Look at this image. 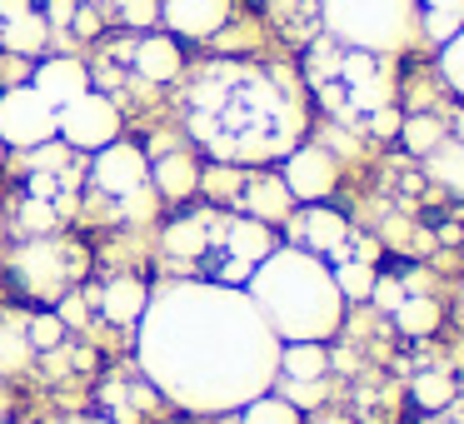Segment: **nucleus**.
I'll return each mask as SVG.
<instances>
[{"instance_id": "nucleus-42", "label": "nucleus", "mask_w": 464, "mask_h": 424, "mask_svg": "<svg viewBox=\"0 0 464 424\" xmlns=\"http://www.w3.org/2000/svg\"><path fill=\"white\" fill-rule=\"evenodd\" d=\"M31 11V0H0V21H11V15H25Z\"/></svg>"}, {"instance_id": "nucleus-50", "label": "nucleus", "mask_w": 464, "mask_h": 424, "mask_svg": "<svg viewBox=\"0 0 464 424\" xmlns=\"http://www.w3.org/2000/svg\"><path fill=\"white\" fill-rule=\"evenodd\" d=\"M459 424H464V419H459Z\"/></svg>"}, {"instance_id": "nucleus-38", "label": "nucleus", "mask_w": 464, "mask_h": 424, "mask_svg": "<svg viewBox=\"0 0 464 424\" xmlns=\"http://www.w3.org/2000/svg\"><path fill=\"white\" fill-rule=\"evenodd\" d=\"M25 225H31V230H51V225H55V210H51L45 200H31V205H25Z\"/></svg>"}, {"instance_id": "nucleus-21", "label": "nucleus", "mask_w": 464, "mask_h": 424, "mask_svg": "<svg viewBox=\"0 0 464 424\" xmlns=\"http://www.w3.org/2000/svg\"><path fill=\"white\" fill-rule=\"evenodd\" d=\"M390 314H394V324H400L410 340H424V334L440 330V304H434L430 294H404Z\"/></svg>"}, {"instance_id": "nucleus-19", "label": "nucleus", "mask_w": 464, "mask_h": 424, "mask_svg": "<svg viewBox=\"0 0 464 424\" xmlns=\"http://www.w3.org/2000/svg\"><path fill=\"white\" fill-rule=\"evenodd\" d=\"M210 215H185V220H175L170 230H165V250L170 255H180V260H195V255H205L210 250Z\"/></svg>"}, {"instance_id": "nucleus-25", "label": "nucleus", "mask_w": 464, "mask_h": 424, "mask_svg": "<svg viewBox=\"0 0 464 424\" xmlns=\"http://www.w3.org/2000/svg\"><path fill=\"white\" fill-rule=\"evenodd\" d=\"M414 404L420 410H450V400H454V380H450V370H424V374H414Z\"/></svg>"}, {"instance_id": "nucleus-15", "label": "nucleus", "mask_w": 464, "mask_h": 424, "mask_svg": "<svg viewBox=\"0 0 464 424\" xmlns=\"http://www.w3.org/2000/svg\"><path fill=\"white\" fill-rule=\"evenodd\" d=\"M180 45H175V35H145L140 45H135V71H140V81H175L180 75Z\"/></svg>"}, {"instance_id": "nucleus-24", "label": "nucleus", "mask_w": 464, "mask_h": 424, "mask_svg": "<svg viewBox=\"0 0 464 424\" xmlns=\"http://www.w3.org/2000/svg\"><path fill=\"white\" fill-rule=\"evenodd\" d=\"M31 340H25V320H0V374H15L31 364Z\"/></svg>"}, {"instance_id": "nucleus-8", "label": "nucleus", "mask_w": 464, "mask_h": 424, "mask_svg": "<svg viewBox=\"0 0 464 424\" xmlns=\"http://www.w3.org/2000/svg\"><path fill=\"white\" fill-rule=\"evenodd\" d=\"M95 185L105 195H130L140 185H150V160H145L140 145L111 140L105 150H95Z\"/></svg>"}, {"instance_id": "nucleus-18", "label": "nucleus", "mask_w": 464, "mask_h": 424, "mask_svg": "<svg viewBox=\"0 0 464 424\" xmlns=\"http://www.w3.org/2000/svg\"><path fill=\"white\" fill-rule=\"evenodd\" d=\"M275 370L285 374V380H324V370H330V354H324V344H285L280 360H275Z\"/></svg>"}, {"instance_id": "nucleus-26", "label": "nucleus", "mask_w": 464, "mask_h": 424, "mask_svg": "<svg viewBox=\"0 0 464 424\" xmlns=\"http://www.w3.org/2000/svg\"><path fill=\"white\" fill-rule=\"evenodd\" d=\"M330 275H334V290H340V300H370L374 270H370L364 260H340Z\"/></svg>"}, {"instance_id": "nucleus-5", "label": "nucleus", "mask_w": 464, "mask_h": 424, "mask_svg": "<svg viewBox=\"0 0 464 424\" xmlns=\"http://www.w3.org/2000/svg\"><path fill=\"white\" fill-rule=\"evenodd\" d=\"M55 135V105L35 85H11L0 91V145L11 150H35Z\"/></svg>"}, {"instance_id": "nucleus-40", "label": "nucleus", "mask_w": 464, "mask_h": 424, "mask_svg": "<svg viewBox=\"0 0 464 424\" xmlns=\"http://www.w3.org/2000/svg\"><path fill=\"white\" fill-rule=\"evenodd\" d=\"M71 25H75V35H95V31H101L95 11H75V15H71Z\"/></svg>"}, {"instance_id": "nucleus-35", "label": "nucleus", "mask_w": 464, "mask_h": 424, "mask_svg": "<svg viewBox=\"0 0 464 424\" xmlns=\"http://www.w3.org/2000/svg\"><path fill=\"white\" fill-rule=\"evenodd\" d=\"M400 120H404V115L394 111V105H374V111H370V135L390 140V135H400Z\"/></svg>"}, {"instance_id": "nucleus-46", "label": "nucleus", "mask_w": 464, "mask_h": 424, "mask_svg": "<svg viewBox=\"0 0 464 424\" xmlns=\"http://www.w3.org/2000/svg\"><path fill=\"white\" fill-rule=\"evenodd\" d=\"M0 155H5V145H0Z\"/></svg>"}, {"instance_id": "nucleus-2", "label": "nucleus", "mask_w": 464, "mask_h": 424, "mask_svg": "<svg viewBox=\"0 0 464 424\" xmlns=\"http://www.w3.org/2000/svg\"><path fill=\"white\" fill-rule=\"evenodd\" d=\"M250 304L285 344H320L340 324L344 300L334 290V275L310 250H275L250 270Z\"/></svg>"}, {"instance_id": "nucleus-33", "label": "nucleus", "mask_w": 464, "mask_h": 424, "mask_svg": "<svg viewBox=\"0 0 464 424\" xmlns=\"http://www.w3.org/2000/svg\"><path fill=\"white\" fill-rule=\"evenodd\" d=\"M121 205H125V220H150V210H155V190L150 185H140V190H130V195H121Z\"/></svg>"}, {"instance_id": "nucleus-17", "label": "nucleus", "mask_w": 464, "mask_h": 424, "mask_svg": "<svg viewBox=\"0 0 464 424\" xmlns=\"http://www.w3.org/2000/svg\"><path fill=\"white\" fill-rule=\"evenodd\" d=\"M240 200H245V210H250V220H260V225H275V220H285V215H290V190L280 185V175L250 180Z\"/></svg>"}, {"instance_id": "nucleus-48", "label": "nucleus", "mask_w": 464, "mask_h": 424, "mask_svg": "<svg viewBox=\"0 0 464 424\" xmlns=\"http://www.w3.org/2000/svg\"><path fill=\"white\" fill-rule=\"evenodd\" d=\"M0 424H11V419H0Z\"/></svg>"}, {"instance_id": "nucleus-47", "label": "nucleus", "mask_w": 464, "mask_h": 424, "mask_svg": "<svg viewBox=\"0 0 464 424\" xmlns=\"http://www.w3.org/2000/svg\"><path fill=\"white\" fill-rule=\"evenodd\" d=\"M0 235H5V225H0Z\"/></svg>"}, {"instance_id": "nucleus-16", "label": "nucleus", "mask_w": 464, "mask_h": 424, "mask_svg": "<svg viewBox=\"0 0 464 424\" xmlns=\"http://www.w3.org/2000/svg\"><path fill=\"white\" fill-rule=\"evenodd\" d=\"M45 41H51V25H45L41 11H25V15L0 21V45H5V55H41Z\"/></svg>"}, {"instance_id": "nucleus-7", "label": "nucleus", "mask_w": 464, "mask_h": 424, "mask_svg": "<svg viewBox=\"0 0 464 424\" xmlns=\"http://www.w3.org/2000/svg\"><path fill=\"white\" fill-rule=\"evenodd\" d=\"M334 180H340V165H334V155L320 150V145L290 150V160H285V170H280V185L290 190V200H310V205H320L324 195L334 190Z\"/></svg>"}, {"instance_id": "nucleus-6", "label": "nucleus", "mask_w": 464, "mask_h": 424, "mask_svg": "<svg viewBox=\"0 0 464 424\" xmlns=\"http://www.w3.org/2000/svg\"><path fill=\"white\" fill-rule=\"evenodd\" d=\"M55 135H61L71 150H105L111 140H121V111H115L111 95H75L71 105L55 111Z\"/></svg>"}, {"instance_id": "nucleus-45", "label": "nucleus", "mask_w": 464, "mask_h": 424, "mask_svg": "<svg viewBox=\"0 0 464 424\" xmlns=\"http://www.w3.org/2000/svg\"><path fill=\"white\" fill-rule=\"evenodd\" d=\"M85 424H115V419H85Z\"/></svg>"}, {"instance_id": "nucleus-3", "label": "nucleus", "mask_w": 464, "mask_h": 424, "mask_svg": "<svg viewBox=\"0 0 464 424\" xmlns=\"http://www.w3.org/2000/svg\"><path fill=\"white\" fill-rule=\"evenodd\" d=\"M230 101L200 85L195 95V135L225 160H260V155L285 150V135L300 130V111L295 101L285 105L260 75H235Z\"/></svg>"}, {"instance_id": "nucleus-20", "label": "nucleus", "mask_w": 464, "mask_h": 424, "mask_svg": "<svg viewBox=\"0 0 464 424\" xmlns=\"http://www.w3.org/2000/svg\"><path fill=\"white\" fill-rule=\"evenodd\" d=\"M424 160H430V180L464 200V140H440Z\"/></svg>"}, {"instance_id": "nucleus-37", "label": "nucleus", "mask_w": 464, "mask_h": 424, "mask_svg": "<svg viewBox=\"0 0 464 424\" xmlns=\"http://www.w3.org/2000/svg\"><path fill=\"white\" fill-rule=\"evenodd\" d=\"M65 150H71V145H51V140H45V145H35V170H61V165H65Z\"/></svg>"}, {"instance_id": "nucleus-43", "label": "nucleus", "mask_w": 464, "mask_h": 424, "mask_svg": "<svg viewBox=\"0 0 464 424\" xmlns=\"http://www.w3.org/2000/svg\"><path fill=\"white\" fill-rule=\"evenodd\" d=\"M5 410H11V394H5V384H0V419H5Z\"/></svg>"}, {"instance_id": "nucleus-27", "label": "nucleus", "mask_w": 464, "mask_h": 424, "mask_svg": "<svg viewBox=\"0 0 464 424\" xmlns=\"http://www.w3.org/2000/svg\"><path fill=\"white\" fill-rule=\"evenodd\" d=\"M400 140L410 145L414 155H430L434 145L444 140V125L434 120V115H410V120H400Z\"/></svg>"}, {"instance_id": "nucleus-10", "label": "nucleus", "mask_w": 464, "mask_h": 424, "mask_svg": "<svg viewBox=\"0 0 464 424\" xmlns=\"http://www.w3.org/2000/svg\"><path fill=\"white\" fill-rule=\"evenodd\" d=\"M31 85L55 105V111H61V105H71L75 95L91 91V75H85V65H81V61H71V55H51V61L35 65Z\"/></svg>"}, {"instance_id": "nucleus-28", "label": "nucleus", "mask_w": 464, "mask_h": 424, "mask_svg": "<svg viewBox=\"0 0 464 424\" xmlns=\"http://www.w3.org/2000/svg\"><path fill=\"white\" fill-rule=\"evenodd\" d=\"M440 75L450 81V91H459V95H464V25L440 45Z\"/></svg>"}, {"instance_id": "nucleus-4", "label": "nucleus", "mask_w": 464, "mask_h": 424, "mask_svg": "<svg viewBox=\"0 0 464 424\" xmlns=\"http://www.w3.org/2000/svg\"><path fill=\"white\" fill-rule=\"evenodd\" d=\"M324 25L350 51L394 55L420 31V0H320Z\"/></svg>"}, {"instance_id": "nucleus-44", "label": "nucleus", "mask_w": 464, "mask_h": 424, "mask_svg": "<svg viewBox=\"0 0 464 424\" xmlns=\"http://www.w3.org/2000/svg\"><path fill=\"white\" fill-rule=\"evenodd\" d=\"M454 125H459V140H464V115H459V120H454Z\"/></svg>"}, {"instance_id": "nucleus-12", "label": "nucleus", "mask_w": 464, "mask_h": 424, "mask_svg": "<svg viewBox=\"0 0 464 424\" xmlns=\"http://www.w3.org/2000/svg\"><path fill=\"white\" fill-rule=\"evenodd\" d=\"M225 255H230V265H245V270H255L260 260H270L275 255V235L270 225L250 220V215H240V220H225Z\"/></svg>"}, {"instance_id": "nucleus-14", "label": "nucleus", "mask_w": 464, "mask_h": 424, "mask_svg": "<svg viewBox=\"0 0 464 424\" xmlns=\"http://www.w3.org/2000/svg\"><path fill=\"white\" fill-rule=\"evenodd\" d=\"M150 185H155V195H165V200H185V195L200 190V165H195L190 155H180V150H165L160 160L150 165Z\"/></svg>"}, {"instance_id": "nucleus-34", "label": "nucleus", "mask_w": 464, "mask_h": 424, "mask_svg": "<svg viewBox=\"0 0 464 424\" xmlns=\"http://www.w3.org/2000/svg\"><path fill=\"white\" fill-rule=\"evenodd\" d=\"M125 25H155L160 21V0H121Z\"/></svg>"}, {"instance_id": "nucleus-36", "label": "nucleus", "mask_w": 464, "mask_h": 424, "mask_svg": "<svg viewBox=\"0 0 464 424\" xmlns=\"http://www.w3.org/2000/svg\"><path fill=\"white\" fill-rule=\"evenodd\" d=\"M404 294H410V290H404V284H400V280H374V290H370V300H374V304H384V310H394V304H400V300H404Z\"/></svg>"}, {"instance_id": "nucleus-13", "label": "nucleus", "mask_w": 464, "mask_h": 424, "mask_svg": "<svg viewBox=\"0 0 464 424\" xmlns=\"http://www.w3.org/2000/svg\"><path fill=\"white\" fill-rule=\"evenodd\" d=\"M95 304H101V310H105V320H115V324H140L145 304H150V290H145V284L135 280V275H121V280L101 284Z\"/></svg>"}, {"instance_id": "nucleus-1", "label": "nucleus", "mask_w": 464, "mask_h": 424, "mask_svg": "<svg viewBox=\"0 0 464 424\" xmlns=\"http://www.w3.org/2000/svg\"><path fill=\"white\" fill-rule=\"evenodd\" d=\"M140 364L155 390L195 414L240 410L275 384L280 340L235 284H175L140 314Z\"/></svg>"}, {"instance_id": "nucleus-23", "label": "nucleus", "mask_w": 464, "mask_h": 424, "mask_svg": "<svg viewBox=\"0 0 464 424\" xmlns=\"http://www.w3.org/2000/svg\"><path fill=\"white\" fill-rule=\"evenodd\" d=\"M240 424H300V404L280 400V394H255L240 404Z\"/></svg>"}, {"instance_id": "nucleus-29", "label": "nucleus", "mask_w": 464, "mask_h": 424, "mask_svg": "<svg viewBox=\"0 0 464 424\" xmlns=\"http://www.w3.org/2000/svg\"><path fill=\"white\" fill-rule=\"evenodd\" d=\"M25 340H31V350H55L65 340V324L55 314H35V320H25Z\"/></svg>"}, {"instance_id": "nucleus-49", "label": "nucleus", "mask_w": 464, "mask_h": 424, "mask_svg": "<svg viewBox=\"0 0 464 424\" xmlns=\"http://www.w3.org/2000/svg\"><path fill=\"white\" fill-rule=\"evenodd\" d=\"M115 5H121V0H115Z\"/></svg>"}, {"instance_id": "nucleus-11", "label": "nucleus", "mask_w": 464, "mask_h": 424, "mask_svg": "<svg viewBox=\"0 0 464 424\" xmlns=\"http://www.w3.org/2000/svg\"><path fill=\"white\" fill-rule=\"evenodd\" d=\"M15 270H21L25 290L31 294H45V300H55L65 284V265H61V250H55L51 240H35L21 250V260H15Z\"/></svg>"}, {"instance_id": "nucleus-9", "label": "nucleus", "mask_w": 464, "mask_h": 424, "mask_svg": "<svg viewBox=\"0 0 464 424\" xmlns=\"http://www.w3.org/2000/svg\"><path fill=\"white\" fill-rule=\"evenodd\" d=\"M160 21L170 25V35L210 41L230 25V0H160Z\"/></svg>"}, {"instance_id": "nucleus-32", "label": "nucleus", "mask_w": 464, "mask_h": 424, "mask_svg": "<svg viewBox=\"0 0 464 424\" xmlns=\"http://www.w3.org/2000/svg\"><path fill=\"white\" fill-rule=\"evenodd\" d=\"M55 320H61L65 330H81V324L91 320V300H85V294H65L61 310H55Z\"/></svg>"}, {"instance_id": "nucleus-30", "label": "nucleus", "mask_w": 464, "mask_h": 424, "mask_svg": "<svg viewBox=\"0 0 464 424\" xmlns=\"http://www.w3.org/2000/svg\"><path fill=\"white\" fill-rule=\"evenodd\" d=\"M459 25H464V21H459V15H450V11H420V31L430 35V41H440V45L450 41Z\"/></svg>"}, {"instance_id": "nucleus-22", "label": "nucleus", "mask_w": 464, "mask_h": 424, "mask_svg": "<svg viewBox=\"0 0 464 424\" xmlns=\"http://www.w3.org/2000/svg\"><path fill=\"white\" fill-rule=\"evenodd\" d=\"M300 235H304V250H310V255H334L350 230H344V220L334 210H310V215H304V230Z\"/></svg>"}, {"instance_id": "nucleus-39", "label": "nucleus", "mask_w": 464, "mask_h": 424, "mask_svg": "<svg viewBox=\"0 0 464 424\" xmlns=\"http://www.w3.org/2000/svg\"><path fill=\"white\" fill-rule=\"evenodd\" d=\"M75 11H81L75 0H51V5H45V25H71Z\"/></svg>"}, {"instance_id": "nucleus-41", "label": "nucleus", "mask_w": 464, "mask_h": 424, "mask_svg": "<svg viewBox=\"0 0 464 424\" xmlns=\"http://www.w3.org/2000/svg\"><path fill=\"white\" fill-rule=\"evenodd\" d=\"M424 11H450V15H459L464 21V0H420Z\"/></svg>"}, {"instance_id": "nucleus-31", "label": "nucleus", "mask_w": 464, "mask_h": 424, "mask_svg": "<svg viewBox=\"0 0 464 424\" xmlns=\"http://www.w3.org/2000/svg\"><path fill=\"white\" fill-rule=\"evenodd\" d=\"M350 105H360L364 115H370L374 105H390V81L380 75V81H370V85H354V91H350Z\"/></svg>"}]
</instances>
